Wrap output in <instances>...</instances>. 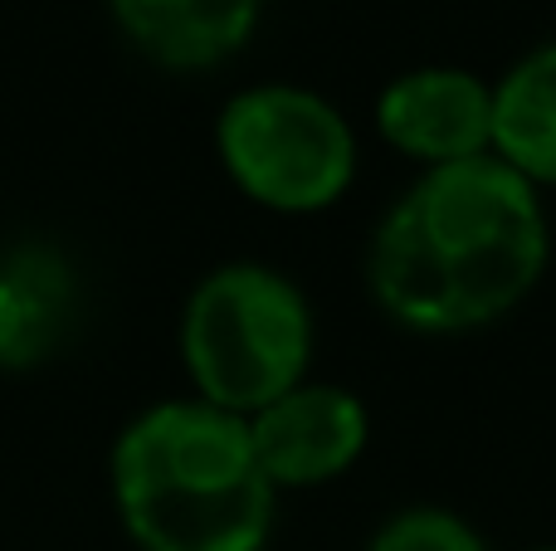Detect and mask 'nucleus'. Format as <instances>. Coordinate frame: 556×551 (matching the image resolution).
I'll use <instances>...</instances> for the list:
<instances>
[{
    "instance_id": "nucleus-5",
    "label": "nucleus",
    "mask_w": 556,
    "mask_h": 551,
    "mask_svg": "<svg viewBox=\"0 0 556 551\" xmlns=\"http://www.w3.org/2000/svg\"><path fill=\"white\" fill-rule=\"evenodd\" d=\"M244 425L274 488H313L346 474L371 435L362 400L342 386H293Z\"/></svg>"
},
{
    "instance_id": "nucleus-3",
    "label": "nucleus",
    "mask_w": 556,
    "mask_h": 551,
    "mask_svg": "<svg viewBox=\"0 0 556 551\" xmlns=\"http://www.w3.org/2000/svg\"><path fill=\"white\" fill-rule=\"evenodd\" d=\"M307 351L313 318L303 293L260 264L211 273L186 308V367L215 410L254 415L303 386Z\"/></svg>"
},
{
    "instance_id": "nucleus-10",
    "label": "nucleus",
    "mask_w": 556,
    "mask_h": 551,
    "mask_svg": "<svg viewBox=\"0 0 556 551\" xmlns=\"http://www.w3.org/2000/svg\"><path fill=\"white\" fill-rule=\"evenodd\" d=\"M371 551H483L479 533L444 508H410L376 533Z\"/></svg>"
},
{
    "instance_id": "nucleus-2",
    "label": "nucleus",
    "mask_w": 556,
    "mask_h": 551,
    "mask_svg": "<svg viewBox=\"0 0 556 551\" xmlns=\"http://www.w3.org/2000/svg\"><path fill=\"white\" fill-rule=\"evenodd\" d=\"M117 503L147 551H260L274 523L244 415L162 406L123 435L113 459Z\"/></svg>"
},
{
    "instance_id": "nucleus-4",
    "label": "nucleus",
    "mask_w": 556,
    "mask_h": 551,
    "mask_svg": "<svg viewBox=\"0 0 556 551\" xmlns=\"http://www.w3.org/2000/svg\"><path fill=\"white\" fill-rule=\"evenodd\" d=\"M220 156L250 201L307 215L342 201L352 185L356 137L307 88H250L220 117Z\"/></svg>"
},
{
    "instance_id": "nucleus-8",
    "label": "nucleus",
    "mask_w": 556,
    "mask_h": 551,
    "mask_svg": "<svg viewBox=\"0 0 556 551\" xmlns=\"http://www.w3.org/2000/svg\"><path fill=\"white\" fill-rule=\"evenodd\" d=\"M489 152L532 185H556V44H542L493 88Z\"/></svg>"
},
{
    "instance_id": "nucleus-1",
    "label": "nucleus",
    "mask_w": 556,
    "mask_h": 551,
    "mask_svg": "<svg viewBox=\"0 0 556 551\" xmlns=\"http://www.w3.org/2000/svg\"><path fill=\"white\" fill-rule=\"evenodd\" d=\"M547 269L538 185L498 156L434 166L371 240V293L410 332H469L503 318Z\"/></svg>"
},
{
    "instance_id": "nucleus-7",
    "label": "nucleus",
    "mask_w": 556,
    "mask_h": 551,
    "mask_svg": "<svg viewBox=\"0 0 556 551\" xmlns=\"http://www.w3.org/2000/svg\"><path fill=\"white\" fill-rule=\"evenodd\" d=\"M123 29L172 68H205L250 39L260 0H113Z\"/></svg>"
},
{
    "instance_id": "nucleus-9",
    "label": "nucleus",
    "mask_w": 556,
    "mask_h": 551,
    "mask_svg": "<svg viewBox=\"0 0 556 551\" xmlns=\"http://www.w3.org/2000/svg\"><path fill=\"white\" fill-rule=\"evenodd\" d=\"M68 279L49 254H20L0 269V361H29L64 318Z\"/></svg>"
},
{
    "instance_id": "nucleus-6",
    "label": "nucleus",
    "mask_w": 556,
    "mask_h": 551,
    "mask_svg": "<svg viewBox=\"0 0 556 551\" xmlns=\"http://www.w3.org/2000/svg\"><path fill=\"white\" fill-rule=\"evenodd\" d=\"M376 127L395 152L434 166L489 156L493 88L464 68H415L376 98Z\"/></svg>"
},
{
    "instance_id": "nucleus-11",
    "label": "nucleus",
    "mask_w": 556,
    "mask_h": 551,
    "mask_svg": "<svg viewBox=\"0 0 556 551\" xmlns=\"http://www.w3.org/2000/svg\"><path fill=\"white\" fill-rule=\"evenodd\" d=\"M538 551H556V547H538Z\"/></svg>"
}]
</instances>
